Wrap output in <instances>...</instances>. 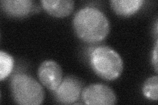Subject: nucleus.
<instances>
[{"label":"nucleus","instance_id":"obj_1","mask_svg":"<svg viewBox=\"0 0 158 105\" xmlns=\"http://www.w3.org/2000/svg\"><path fill=\"white\" fill-rule=\"evenodd\" d=\"M77 36L88 43H97L106 39L110 32V22L100 9L84 7L75 14L73 21Z\"/></svg>","mask_w":158,"mask_h":105},{"label":"nucleus","instance_id":"obj_2","mask_svg":"<svg viewBox=\"0 0 158 105\" xmlns=\"http://www.w3.org/2000/svg\"><path fill=\"white\" fill-rule=\"evenodd\" d=\"M90 64L99 77L109 81L115 80L121 76L123 61L119 55L111 47L101 46L90 54Z\"/></svg>","mask_w":158,"mask_h":105},{"label":"nucleus","instance_id":"obj_3","mask_svg":"<svg viewBox=\"0 0 158 105\" xmlns=\"http://www.w3.org/2000/svg\"><path fill=\"white\" fill-rule=\"evenodd\" d=\"M13 100L21 105H38L43 103L45 91L35 79L25 74H17L11 81Z\"/></svg>","mask_w":158,"mask_h":105},{"label":"nucleus","instance_id":"obj_4","mask_svg":"<svg viewBox=\"0 0 158 105\" xmlns=\"http://www.w3.org/2000/svg\"><path fill=\"white\" fill-rule=\"evenodd\" d=\"M82 101L86 104L110 105L117 103L116 95L105 84L93 83L82 89Z\"/></svg>","mask_w":158,"mask_h":105},{"label":"nucleus","instance_id":"obj_5","mask_svg":"<svg viewBox=\"0 0 158 105\" xmlns=\"http://www.w3.org/2000/svg\"><path fill=\"white\" fill-rule=\"evenodd\" d=\"M82 91L81 82L76 77L67 76L63 79L55 91V98L59 103L73 104L80 98Z\"/></svg>","mask_w":158,"mask_h":105},{"label":"nucleus","instance_id":"obj_6","mask_svg":"<svg viewBox=\"0 0 158 105\" xmlns=\"http://www.w3.org/2000/svg\"><path fill=\"white\" fill-rule=\"evenodd\" d=\"M38 78L44 86L55 91L63 80V72L59 64L52 60L44 61L40 65Z\"/></svg>","mask_w":158,"mask_h":105},{"label":"nucleus","instance_id":"obj_7","mask_svg":"<svg viewBox=\"0 0 158 105\" xmlns=\"http://www.w3.org/2000/svg\"><path fill=\"white\" fill-rule=\"evenodd\" d=\"M1 7L8 15L21 18L31 13L34 8V5L31 0H2Z\"/></svg>","mask_w":158,"mask_h":105},{"label":"nucleus","instance_id":"obj_8","mask_svg":"<svg viewBox=\"0 0 158 105\" xmlns=\"http://www.w3.org/2000/svg\"><path fill=\"white\" fill-rule=\"evenodd\" d=\"M43 8L52 16L65 17L69 15L75 7L72 0H42Z\"/></svg>","mask_w":158,"mask_h":105},{"label":"nucleus","instance_id":"obj_9","mask_svg":"<svg viewBox=\"0 0 158 105\" xmlns=\"http://www.w3.org/2000/svg\"><path fill=\"white\" fill-rule=\"evenodd\" d=\"M144 1L142 0H113L111 7L117 14L122 16H130L139 10Z\"/></svg>","mask_w":158,"mask_h":105},{"label":"nucleus","instance_id":"obj_10","mask_svg":"<svg viewBox=\"0 0 158 105\" xmlns=\"http://www.w3.org/2000/svg\"><path fill=\"white\" fill-rule=\"evenodd\" d=\"M14 60L11 55L3 51H0V80H3L11 72Z\"/></svg>","mask_w":158,"mask_h":105},{"label":"nucleus","instance_id":"obj_11","mask_svg":"<svg viewBox=\"0 0 158 105\" xmlns=\"http://www.w3.org/2000/svg\"><path fill=\"white\" fill-rule=\"evenodd\" d=\"M144 95L153 101H157L158 91V78L157 76L150 77L147 79L142 87Z\"/></svg>","mask_w":158,"mask_h":105},{"label":"nucleus","instance_id":"obj_12","mask_svg":"<svg viewBox=\"0 0 158 105\" xmlns=\"http://www.w3.org/2000/svg\"><path fill=\"white\" fill-rule=\"evenodd\" d=\"M157 49H158V41L157 39L156 45H155V47L154 50H153L152 56V62L156 72H157Z\"/></svg>","mask_w":158,"mask_h":105}]
</instances>
